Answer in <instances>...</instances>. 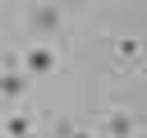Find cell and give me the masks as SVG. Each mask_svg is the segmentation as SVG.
I'll return each instance as SVG.
<instances>
[{
  "label": "cell",
  "instance_id": "obj_1",
  "mask_svg": "<svg viewBox=\"0 0 147 138\" xmlns=\"http://www.w3.org/2000/svg\"><path fill=\"white\" fill-rule=\"evenodd\" d=\"M60 23H64V9L60 5H32L28 9V28L32 32H55Z\"/></svg>",
  "mask_w": 147,
  "mask_h": 138
},
{
  "label": "cell",
  "instance_id": "obj_2",
  "mask_svg": "<svg viewBox=\"0 0 147 138\" xmlns=\"http://www.w3.org/2000/svg\"><path fill=\"white\" fill-rule=\"evenodd\" d=\"M18 64L28 74H51L55 69V51L51 46H28V51H18Z\"/></svg>",
  "mask_w": 147,
  "mask_h": 138
},
{
  "label": "cell",
  "instance_id": "obj_3",
  "mask_svg": "<svg viewBox=\"0 0 147 138\" xmlns=\"http://www.w3.org/2000/svg\"><path fill=\"white\" fill-rule=\"evenodd\" d=\"M133 129H138V120H133L129 110H115V115H106V133H110V138H129Z\"/></svg>",
  "mask_w": 147,
  "mask_h": 138
},
{
  "label": "cell",
  "instance_id": "obj_4",
  "mask_svg": "<svg viewBox=\"0 0 147 138\" xmlns=\"http://www.w3.org/2000/svg\"><path fill=\"white\" fill-rule=\"evenodd\" d=\"M115 55H119V64L129 69V64H138V55H142V41H138V37H119V41H115Z\"/></svg>",
  "mask_w": 147,
  "mask_h": 138
},
{
  "label": "cell",
  "instance_id": "obj_5",
  "mask_svg": "<svg viewBox=\"0 0 147 138\" xmlns=\"http://www.w3.org/2000/svg\"><path fill=\"white\" fill-rule=\"evenodd\" d=\"M0 129H5V138H28V133H37V129H32V120H28V115H9V120H5V124H0Z\"/></svg>",
  "mask_w": 147,
  "mask_h": 138
},
{
  "label": "cell",
  "instance_id": "obj_6",
  "mask_svg": "<svg viewBox=\"0 0 147 138\" xmlns=\"http://www.w3.org/2000/svg\"><path fill=\"white\" fill-rule=\"evenodd\" d=\"M23 92H28V78H23V74H0V97L14 101V97H23Z\"/></svg>",
  "mask_w": 147,
  "mask_h": 138
},
{
  "label": "cell",
  "instance_id": "obj_7",
  "mask_svg": "<svg viewBox=\"0 0 147 138\" xmlns=\"http://www.w3.org/2000/svg\"><path fill=\"white\" fill-rule=\"evenodd\" d=\"M55 138H92V133L78 129V124H69V120H55Z\"/></svg>",
  "mask_w": 147,
  "mask_h": 138
},
{
  "label": "cell",
  "instance_id": "obj_8",
  "mask_svg": "<svg viewBox=\"0 0 147 138\" xmlns=\"http://www.w3.org/2000/svg\"><path fill=\"white\" fill-rule=\"evenodd\" d=\"M28 138H37V133H28Z\"/></svg>",
  "mask_w": 147,
  "mask_h": 138
}]
</instances>
